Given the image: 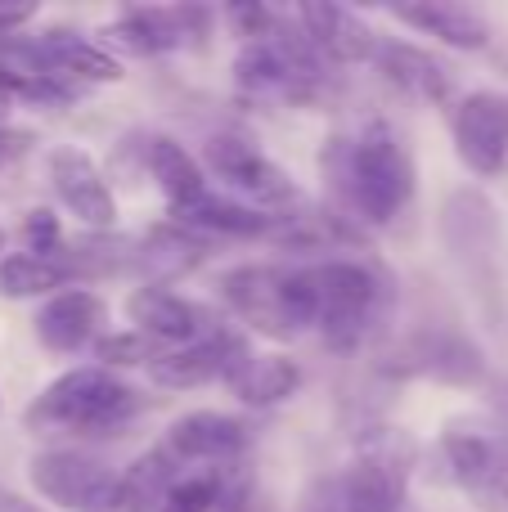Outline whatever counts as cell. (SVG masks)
Masks as SVG:
<instances>
[{"mask_svg":"<svg viewBox=\"0 0 508 512\" xmlns=\"http://www.w3.org/2000/svg\"><path fill=\"white\" fill-rule=\"evenodd\" d=\"M324 180L338 203L365 225H392L414 198V158L387 122L324 144Z\"/></svg>","mask_w":508,"mask_h":512,"instance_id":"cell-1","label":"cell"},{"mask_svg":"<svg viewBox=\"0 0 508 512\" xmlns=\"http://www.w3.org/2000/svg\"><path fill=\"white\" fill-rule=\"evenodd\" d=\"M144 409V396L99 364L68 369L23 409L27 432L36 436H113Z\"/></svg>","mask_w":508,"mask_h":512,"instance_id":"cell-2","label":"cell"},{"mask_svg":"<svg viewBox=\"0 0 508 512\" xmlns=\"http://www.w3.org/2000/svg\"><path fill=\"white\" fill-rule=\"evenodd\" d=\"M221 297L248 328L270 342H293L315 324V279L311 270L288 265H239L221 279Z\"/></svg>","mask_w":508,"mask_h":512,"instance_id":"cell-3","label":"cell"},{"mask_svg":"<svg viewBox=\"0 0 508 512\" xmlns=\"http://www.w3.org/2000/svg\"><path fill=\"white\" fill-rule=\"evenodd\" d=\"M234 81L248 99H284V104H311L324 95V54L306 41V32H288L275 23L266 41L243 45L234 59Z\"/></svg>","mask_w":508,"mask_h":512,"instance_id":"cell-4","label":"cell"},{"mask_svg":"<svg viewBox=\"0 0 508 512\" xmlns=\"http://www.w3.org/2000/svg\"><path fill=\"white\" fill-rule=\"evenodd\" d=\"M311 279H315V328H320L324 346L356 351L387 310V279L365 261H324L311 270Z\"/></svg>","mask_w":508,"mask_h":512,"instance_id":"cell-5","label":"cell"},{"mask_svg":"<svg viewBox=\"0 0 508 512\" xmlns=\"http://www.w3.org/2000/svg\"><path fill=\"white\" fill-rule=\"evenodd\" d=\"M414 445L401 432H378L360 445L347 472H338L342 512H405Z\"/></svg>","mask_w":508,"mask_h":512,"instance_id":"cell-6","label":"cell"},{"mask_svg":"<svg viewBox=\"0 0 508 512\" xmlns=\"http://www.w3.org/2000/svg\"><path fill=\"white\" fill-rule=\"evenodd\" d=\"M36 495L63 512H122V472L86 450H45L27 468Z\"/></svg>","mask_w":508,"mask_h":512,"instance_id":"cell-7","label":"cell"},{"mask_svg":"<svg viewBox=\"0 0 508 512\" xmlns=\"http://www.w3.org/2000/svg\"><path fill=\"white\" fill-rule=\"evenodd\" d=\"M446 477L477 512H508V436L491 427H450L441 436Z\"/></svg>","mask_w":508,"mask_h":512,"instance_id":"cell-8","label":"cell"},{"mask_svg":"<svg viewBox=\"0 0 508 512\" xmlns=\"http://www.w3.org/2000/svg\"><path fill=\"white\" fill-rule=\"evenodd\" d=\"M203 158L212 167V176L230 189L234 198H243V207H257V212L275 216L284 207L297 203V185L248 140V135L221 131L203 144Z\"/></svg>","mask_w":508,"mask_h":512,"instance_id":"cell-9","label":"cell"},{"mask_svg":"<svg viewBox=\"0 0 508 512\" xmlns=\"http://www.w3.org/2000/svg\"><path fill=\"white\" fill-rule=\"evenodd\" d=\"M207 23L212 14L198 5H140L126 9L117 23H108V45L126 54H171V50H189V45H203Z\"/></svg>","mask_w":508,"mask_h":512,"instance_id":"cell-10","label":"cell"},{"mask_svg":"<svg viewBox=\"0 0 508 512\" xmlns=\"http://www.w3.org/2000/svg\"><path fill=\"white\" fill-rule=\"evenodd\" d=\"M455 131V153L477 176H500L508 167V95L477 90L450 117Z\"/></svg>","mask_w":508,"mask_h":512,"instance_id":"cell-11","label":"cell"},{"mask_svg":"<svg viewBox=\"0 0 508 512\" xmlns=\"http://www.w3.org/2000/svg\"><path fill=\"white\" fill-rule=\"evenodd\" d=\"M248 342L230 328H216V333L198 337V342L180 346V351H162L158 360L149 364V378L158 387L185 391V387H207V382H230L239 373V364L248 360Z\"/></svg>","mask_w":508,"mask_h":512,"instance_id":"cell-12","label":"cell"},{"mask_svg":"<svg viewBox=\"0 0 508 512\" xmlns=\"http://www.w3.org/2000/svg\"><path fill=\"white\" fill-rule=\"evenodd\" d=\"M50 180H54L59 203L68 207L86 230H113L117 198H113V189L104 185V176H99L95 158H90L86 149H77V144L50 149Z\"/></svg>","mask_w":508,"mask_h":512,"instance_id":"cell-13","label":"cell"},{"mask_svg":"<svg viewBox=\"0 0 508 512\" xmlns=\"http://www.w3.org/2000/svg\"><path fill=\"white\" fill-rule=\"evenodd\" d=\"M126 315H131L135 333L153 337L158 346H189L212 328V310L198 301L180 297V292L162 288V283H144L126 297Z\"/></svg>","mask_w":508,"mask_h":512,"instance_id":"cell-14","label":"cell"},{"mask_svg":"<svg viewBox=\"0 0 508 512\" xmlns=\"http://www.w3.org/2000/svg\"><path fill=\"white\" fill-rule=\"evenodd\" d=\"M162 450L185 468V463H234L243 450H248V427L230 414H216V409H198V414H185L171 423Z\"/></svg>","mask_w":508,"mask_h":512,"instance_id":"cell-15","label":"cell"},{"mask_svg":"<svg viewBox=\"0 0 508 512\" xmlns=\"http://www.w3.org/2000/svg\"><path fill=\"white\" fill-rule=\"evenodd\" d=\"M36 342L54 355H77L108 324V306L86 288H63L36 310Z\"/></svg>","mask_w":508,"mask_h":512,"instance_id":"cell-16","label":"cell"},{"mask_svg":"<svg viewBox=\"0 0 508 512\" xmlns=\"http://www.w3.org/2000/svg\"><path fill=\"white\" fill-rule=\"evenodd\" d=\"M401 373H423V378L450 382V387H473L482 382L486 364L468 337L450 333V328H423L419 337L401 346Z\"/></svg>","mask_w":508,"mask_h":512,"instance_id":"cell-17","label":"cell"},{"mask_svg":"<svg viewBox=\"0 0 508 512\" xmlns=\"http://www.w3.org/2000/svg\"><path fill=\"white\" fill-rule=\"evenodd\" d=\"M293 23L333 63H365L378 50V32L347 5H297Z\"/></svg>","mask_w":508,"mask_h":512,"instance_id":"cell-18","label":"cell"},{"mask_svg":"<svg viewBox=\"0 0 508 512\" xmlns=\"http://www.w3.org/2000/svg\"><path fill=\"white\" fill-rule=\"evenodd\" d=\"M374 63L392 86H401L414 99H428V104H446L455 90V68L410 41H378Z\"/></svg>","mask_w":508,"mask_h":512,"instance_id":"cell-19","label":"cell"},{"mask_svg":"<svg viewBox=\"0 0 508 512\" xmlns=\"http://www.w3.org/2000/svg\"><path fill=\"white\" fill-rule=\"evenodd\" d=\"M392 14L401 18V23L419 27L423 36H437L441 45H455V50H486V45H491V23H486L473 5L414 0V5H396Z\"/></svg>","mask_w":508,"mask_h":512,"instance_id":"cell-20","label":"cell"},{"mask_svg":"<svg viewBox=\"0 0 508 512\" xmlns=\"http://www.w3.org/2000/svg\"><path fill=\"white\" fill-rule=\"evenodd\" d=\"M144 167H149L153 185L162 189V198H167L171 216L194 207L198 198L207 194V176H203V167H198V158L185 144L167 140V135H153V140L144 144Z\"/></svg>","mask_w":508,"mask_h":512,"instance_id":"cell-21","label":"cell"},{"mask_svg":"<svg viewBox=\"0 0 508 512\" xmlns=\"http://www.w3.org/2000/svg\"><path fill=\"white\" fill-rule=\"evenodd\" d=\"M284 221V216H266L257 212V207H243L234 203V198H216V194H203L194 207H185V212H176V225L189 234H221V239H252V234H266L275 230V225Z\"/></svg>","mask_w":508,"mask_h":512,"instance_id":"cell-22","label":"cell"},{"mask_svg":"<svg viewBox=\"0 0 508 512\" xmlns=\"http://www.w3.org/2000/svg\"><path fill=\"white\" fill-rule=\"evenodd\" d=\"M36 50H41V59L68 81H117L122 77V63H117L104 45H90V41H81V36L63 32V27L45 32L41 41H36Z\"/></svg>","mask_w":508,"mask_h":512,"instance_id":"cell-23","label":"cell"},{"mask_svg":"<svg viewBox=\"0 0 508 512\" xmlns=\"http://www.w3.org/2000/svg\"><path fill=\"white\" fill-rule=\"evenodd\" d=\"M302 387V369L288 355H248L230 378V391L252 409H270Z\"/></svg>","mask_w":508,"mask_h":512,"instance_id":"cell-24","label":"cell"},{"mask_svg":"<svg viewBox=\"0 0 508 512\" xmlns=\"http://www.w3.org/2000/svg\"><path fill=\"white\" fill-rule=\"evenodd\" d=\"M180 477V463L167 450H149L122 472V512H158L162 495Z\"/></svg>","mask_w":508,"mask_h":512,"instance_id":"cell-25","label":"cell"},{"mask_svg":"<svg viewBox=\"0 0 508 512\" xmlns=\"http://www.w3.org/2000/svg\"><path fill=\"white\" fill-rule=\"evenodd\" d=\"M72 279L68 261L59 256H32V252H18L0 261V292L5 297H45V292L63 288Z\"/></svg>","mask_w":508,"mask_h":512,"instance_id":"cell-26","label":"cell"},{"mask_svg":"<svg viewBox=\"0 0 508 512\" xmlns=\"http://www.w3.org/2000/svg\"><path fill=\"white\" fill-rule=\"evenodd\" d=\"M207 252V239H198V234L180 230V225H162V230H153L149 239H144V270L158 274V279H171V274H185L189 265H198Z\"/></svg>","mask_w":508,"mask_h":512,"instance_id":"cell-27","label":"cell"},{"mask_svg":"<svg viewBox=\"0 0 508 512\" xmlns=\"http://www.w3.org/2000/svg\"><path fill=\"white\" fill-rule=\"evenodd\" d=\"M221 499V468H203V472H185L171 481V490L162 495L158 512H212Z\"/></svg>","mask_w":508,"mask_h":512,"instance_id":"cell-28","label":"cell"},{"mask_svg":"<svg viewBox=\"0 0 508 512\" xmlns=\"http://www.w3.org/2000/svg\"><path fill=\"white\" fill-rule=\"evenodd\" d=\"M158 355H162V346L144 333H117V337H99L95 342V360H104V364H153Z\"/></svg>","mask_w":508,"mask_h":512,"instance_id":"cell-29","label":"cell"},{"mask_svg":"<svg viewBox=\"0 0 508 512\" xmlns=\"http://www.w3.org/2000/svg\"><path fill=\"white\" fill-rule=\"evenodd\" d=\"M23 243L32 256H59L63 252V230H59V216L50 207H36V212L23 216Z\"/></svg>","mask_w":508,"mask_h":512,"instance_id":"cell-30","label":"cell"},{"mask_svg":"<svg viewBox=\"0 0 508 512\" xmlns=\"http://www.w3.org/2000/svg\"><path fill=\"white\" fill-rule=\"evenodd\" d=\"M225 18H230V27L243 36V45L266 41V36L275 32V23H279L266 5H230V9H225Z\"/></svg>","mask_w":508,"mask_h":512,"instance_id":"cell-31","label":"cell"},{"mask_svg":"<svg viewBox=\"0 0 508 512\" xmlns=\"http://www.w3.org/2000/svg\"><path fill=\"white\" fill-rule=\"evenodd\" d=\"M252 508V477L243 468H221V499L212 512H248Z\"/></svg>","mask_w":508,"mask_h":512,"instance_id":"cell-32","label":"cell"},{"mask_svg":"<svg viewBox=\"0 0 508 512\" xmlns=\"http://www.w3.org/2000/svg\"><path fill=\"white\" fill-rule=\"evenodd\" d=\"M302 512H342V499H338V477H324L306 490L302 499Z\"/></svg>","mask_w":508,"mask_h":512,"instance_id":"cell-33","label":"cell"},{"mask_svg":"<svg viewBox=\"0 0 508 512\" xmlns=\"http://www.w3.org/2000/svg\"><path fill=\"white\" fill-rule=\"evenodd\" d=\"M27 144H32V135H27V131H9V126H0V167H5V162H14Z\"/></svg>","mask_w":508,"mask_h":512,"instance_id":"cell-34","label":"cell"},{"mask_svg":"<svg viewBox=\"0 0 508 512\" xmlns=\"http://www.w3.org/2000/svg\"><path fill=\"white\" fill-rule=\"evenodd\" d=\"M32 14H36L32 5H0V36H9L14 27L32 23Z\"/></svg>","mask_w":508,"mask_h":512,"instance_id":"cell-35","label":"cell"},{"mask_svg":"<svg viewBox=\"0 0 508 512\" xmlns=\"http://www.w3.org/2000/svg\"><path fill=\"white\" fill-rule=\"evenodd\" d=\"M0 512H41V508L27 504V499H23V495H14V490L0 486Z\"/></svg>","mask_w":508,"mask_h":512,"instance_id":"cell-36","label":"cell"},{"mask_svg":"<svg viewBox=\"0 0 508 512\" xmlns=\"http://www.w3.org/2000/svg\"><path fill=\"white\" fill-rule=\"evenodd\" d=\"M0 248H5V234H0Z\"/></svg>","mask_w":508,"mask_h":512,"instance_id":"cell-37","label":"cell"},{"mask_svg":"<svg viewBox=\"0 0 508 512\" xmlns=\"http://www.w3.org/2000/svg\"><path fill=\"white\" fill-rule=\"evenodd\" d=\"M405 512H410V508H405Z\"/></svg>","mask_w":508,"mask_h":512,"instance_id":"cell-38","label":"cell"}]
</instances>
